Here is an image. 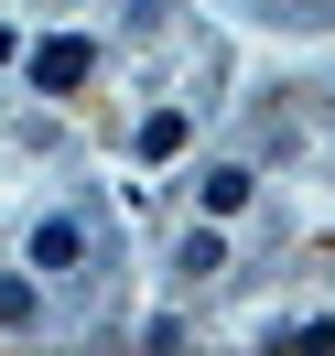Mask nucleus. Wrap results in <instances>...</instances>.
Returning a JSON list of instances; mask_svg holds the SVG:
<instances>
[{
  "label": "nucleus",
  "instance_id": "nucleus-1",
  "mask_svg": "<svg viewBox=\"0 0 335 356\" xmlns=\"http://www.w3.org/2000/svg\"><path fill=\"white\" fill-rule=\"evenodd\" d=\"M87 65H98V44H76V33H44L33 44V87H76Z\"/></svg>",
  "mask_w": 335,
  "mask_h": 356
},
{
  "label": "nucleus",
  "instance_id": "nucleus-5",
  "mask_svg": "<svg viewBox=\"0 0 335 356\" xmlns=\"http://www.w3.org/2000/svg\"><path fill=\"white\" fill-rule=\"evenodd\" d=\"M238 205H249V173H238V162H227V173H205V216H238Z\"/></svg>",
  "mask_w": 335,
  "mask_h": 356
},
{
  "label": "nucleus",
  "instance_id": "nucleus-3",
  "mask_svg": "<svg viewBox=\"0 0 335 356\" xmlns=\"http://www.w3.org/2000/svg\"><path fill=\"white\" fill-rule=\"evenodd\" d=\"M130 152H141V162H173V152H184V108H152V119H141V140H130Z\"/></svg>",
  "mask_w": 335,
  "mask_h": 356
},
{
  "label": "nucleus",
  "instance_id": "nucleus-6",
  "mask_svg": "<svg viewBox=\"0 0 335 356\" xmlns=\"http://www.w3.org/2000/svg\"><path fill=\"white\" fill-rule=\"evenodd\" d=\"M0 324H11V334H33V324H44V313H33V281H0Z\"/></svg>",
  "mask_w": 335,
  "mask_h": 356
},
{
  "label": "nucleus",
  "instance_id": "nucleus-4",
  "mask_svg": "<svg viewBox=\"0 0 335 356\" xmlns=\"http://www.w3.org/2000/svg\"><path fill=\"white\" fill-rule=\"evenodd\" d=\"M217 259H227V238H217V227H195V238L173 248V270H184V281H205V270H217Z\"/></svg>",
  "mask_w": 335,
  "mask_h": 356
},
{
  "label": "nucleus",
  "instance_id": "nucleus-2",
  "mask_svg": "<svg viewBox=\"0 0 335 356\" xmlns=\"http://www.w3.org/2000/svg\"><path fill=\"white\" fill-rule=\"evenodd\" d=\"M76 259H87V227H76V216L33 227V270H76Z\"/></svg>",
  "mask_w": 335,
  "mask_h": 356
}]
</instances>
